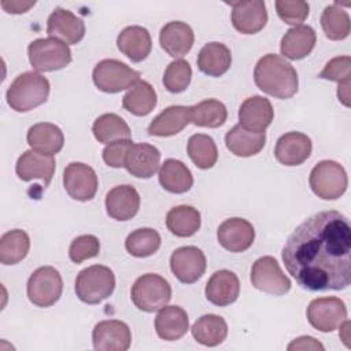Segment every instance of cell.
I'll return each mask as SVG.
<instances>
[{
    "instance_id": "6da1fadb",
    "label": "cell",
    "mask_w": 351,
    "mask_h": 351,
    "mask_svg": "<svg viewBox=\"0 0 351 351\" xmlns=\"http://www.w3.org/2000/svg\"><path fill=\"white\" fill-rule=\"evenodd\" d=\"M288 273L302 288L340 291L351 282V226L339 211H319L288 236L281 252Z\"/></svg>"
},
{
    "instance_id": "7a4b0ae2",
    "label": "cell",
    "mask_w": 351,
    "mask_h": 351,
    "mask_svg": "<svg viewBox=\"0 0 351 351\" xmlns=\"http://www.w3.org/2000/svg\"><path fill=\"white\" fill-rule=\"evenodd\" d=\"M254 81L262 92L277 99L292 97L299 86L295 67L276 53H267L258 60L254 69Z\"/></svg>"
},
{
    "instance_id": "3957f363",
    "label": "cell",
    "mask_w": 351,
    "mask_h": 351,
    "mask_svg": "<svg viewBox=\"0 0 351 351\" xmlns=\"http://www.w3.org/2000/svg\"><path fill=\"white\" fill-rule=\"evenodd\" d=\"M49 81L37 71L19 74L8 86L5 99L8 106L18 112H27L47 101Z\"/></svg>"
},
{
    "instance_id": "277c9868",
    "label": "cell",
    "mask_w": 351,
    "mask_h": 351,
    "mask_svg": "<svg viewBox=\"0 0 351 351\" xmlns=\"http://www.w3.org/2000/svg\"><path fill=\"white\" fill-rule=\"evenodd\" d=\"M115 288L114 271L103 265H93L81 270L75 278V293L88 304H97L107 299Z\"/></svg>"
},
{
    "instance_id": "5b68a950",
    "label": "cell",
    "mask_w": 351,
    "mask_h": 351,
    "mask_svg": "<svg viewBox=\"0 0 351 351\" xmlns=\"http://www.w3.org/2000/svg\"><path fill=\"white\" fill-rule=\"evenodd\" d=\"M130 298L138 310L154 313L170 302L171 287L162 276L147 273L134 281Z\"/></svg>"
},
{
    "instance_id": "8992f818",
    "label": "cell",
    "mask_w": 351,
    "mask_h": 351,
    "mask_svg": "<svg viewBox=\"0 0 351 351\" xmlns=\"http://www.w3.org/2000/svg\"><path fill=\"white\" fill-rule=\"evenodd\" d=\"M311 191L324 200H335L344 195L348 178L344 167L335 160L318 162L308 177Z\"/></svg>"
},
{
    "instance_id": "52a82bcc",
    "label": "cell",
    "mask_w": 351,
    "mask_h": 351,
    "mask_svg": "<svg viewBox=\"0 0 351 351\" xmlns=\"http://www.w3.org/2000/svg\"><path fill=\"white\" fill-rule=\"evenodd\" d=\"M27 55L36 71L60 70L71 62L69 45L53 37L33 40L27 47Z\"/></svg>"
},
{
    "instance_id": "ba28073f",
    "label": "cell",
    "mask_w": 351,
    "mask_h": 351,
    "mask_svg": "<svg viewBox=\"0 0 351 351\" xmlns=\"http://www.w3.org/2000/svg\"><path fill=\"white\" fill-rule=\"evenodd\" d=\"M92 78L97 89L106 93H118L140 81V73L121 60L103 59L95 66Z\"/></svg>"
},
{
    "instance_id": "9c48e42d",
    "label": "cell",
    "mask_w": 351,
    "mask_h": 351,
    "mask_svg": "<svg viewBox=\"0 0 351 351\" xmlns=\"http://www.w3.org/2000/svg\"><path fill=\"white\" fill-rule=\"evenodd\" d=\"M27 298L38 307L53 306L63 291L60 273L52 266H41L27 280Z\"/></svg>"
},
{
    "instance_id": "30bf717a",
    "label": "cell",
    "mask_w": 351,
    "mask_h": 351,
    "mask_svg": "<svg viewBox=\"0 0 351 351\" xmlns=\"http://www.w3.org/2000/svg\"><path fill=\"white\" fill-rule=\"evenodd\" d=\"M307 319L310 325L319 332H333L347 319V307L336 296L317 298L307 307Z\"/></svg>"
},
{
    "instance_id": "8fae6325",
    "label": "cell",
    "mask_w": 351,
    "mask_h": 351,
    "mask_svg": "<svg viewBox=\"0 0 351 351\" xmlns=\"http://www.w3.org/2000/svg\"><path fill=\"white\" fill-rule=\"evenodd\" d=\"M251 282L256 289L274 296L285 295L291 289V280L282 273L278 262L269 255L254 262Z\"/></svg>"
},
{
    "instance_id": "7c38bea8",
    "label": "cell",
    "mask_w": 351,
    "mask_h": 351,
    "mask_svg": "<svg viewBox=\"0 0 351 351\" xmlns=\"http://www.w3.org/2000/svg\"><path fill=\"white\" fill-rule=\"evenodd\" d=\"M97 176L95 170L82 162H71L63 171V186L70 197L88 202L97 192Z\"/></svg>"
},
{
    "instance_id": "4fadbf2b",
    "label": "cell",
    "mask_w": 351,
    "mask_h": 351,
    "mask_svg": "<svg viewBox=\"0 0 351 351\" xmlns=\"http://www.w3.org/2000/svg\"><path fill=\"white\" fill-rule=\"evenodd\" d=\"M206 256L195 245L177 248L170 256V269L176 278L184 284L196 282L206 271Z\"/></svg>"
},
{
    "instance_id": "5bb4252c",
    "label": "cell",
    "mask_w": 351,
    "mask_h": 351,
    "mask_svg": "<svg viewBox=\"0 0 351 351\" xmlns=\"http://www.w3.org/2000/svg\"><path fill=\"white\" fill-rule=\"evenodd\" d=\"M228 4L232 7V25L241 34H255L265 27L267 11L263 0L230 1Z\"/></svg>"
},
{
    "instance_id": "9a60e30c",
    "label": "cell",
    "mask_w": 351,
    "mask_h": 351,
    "mask_svg": "<svg viewBox=\"0 0 351 351\" xmlns=\"http://www.w3.org/2000/svg\"><path fill=\"white\" fill-rule=\"evenodd\" d=\"M93 347L100 351H126L132 343L129 326L119 319L100 321L92 332Z\"/></svg>"
},
{
    "instance_id": "2e32d148",
    "label": "cell",
    "mask_w": 351,
    "mask_h": 351,
    "mask_svg": "<svg viewBox=\"0 0 351 351\" xmlns=\"http://www.w3.org/2000/svg\"><path fill=\"white\" fill-rule=\"evenodd\" d=\"M218 243L230 252H243L248 250L255 239V229L244 218L233 217L225 219L217 230Z\"/></svg>"
},
{
    "instance_id": "e0dca14e",
    "label": "cell",
    "mask_w": 351,
    "mask_h": 351,
    "mask_svg": "<svg viewBox=\"0 0 351 351\" xmlns=\"http://www.w3.org/2000/svg\"><path fill=\"white\" fill-rule=\"evenodd\" d=\"M47 33L49 37L58 38L67 45L77 44L85 36V23L71 11L56 7L48 16Z\"/></svg>"
},
{
    "instance_id": "ac0fdd59",
    "label": "cell",
    "mask_w": 351,
    "mask_h": 351,
    "mask_svg": "<svg viewBox=\"0 0 351 351\" xmlns=\"http://www.w3.org/2000/svg\"><path fill=\"white\" fill-rule=\"evenodd\" d=\"M311 148L313 144L307 134L288 132L277 140L274 156L284 166H299L308 159Z\"/></svg>"
},
{
    "instance_id": "d6986e66",
    "label": "cell",
    "mask_w": 351,
    "mask_h": 351,
    "mask_svg": "<svg viewBox=\"0 0 351 351\" xmlns=\"http://www.w3.org/2000/svg\"><path fill=\"white\" fill-rule=\"evenodd\" d=\"M274 111L269 99L254 95L245 99L239 108L240 125L255 133H265L266 128L271 123Z\"/></svg>"
},
{
    "instance_id": "ffe728a7",
    "label": "cell",
    "mask_w": 351,
    "mask_h": 351,
    "mask_svg": "<svg viewBox=\"0 0 351 351\" xmlns=\"http://www.w3.org/2000/svg\"><path fill=\"white\" fill-rule=\"evenodd\" d=\"M55 158L36 152L33 149L25 151L16 160L15 173L22 181H32L38 178L44 185H49L55 173Z\"/></svg>"
},
{
    "instance_id": "44dd1931",
    "label": "cell",
    "mask_w": 351,
    "mask_h": 351,
    "mask_svg": "<svg viewBox=\"0 0 351 351\" xmlns=\"http://www.w3.org/2000/svg\"><path fill=\"white\" fill-rule=\"evenodd\" d=\"M206 298L210 303L225 307L234 303L240 293L239 277L226 269L217 270L207 281L204 289Z\"/></svg>"
},
{
    "instance_id": "7402d4cb",
    "label": "cell",
    "mask_w": 351,
    "mask_h": 351,
    "mask_svg": "<svg viewBox=\"0 0 351 351\" xmlns=\"http://www.w3.org/2000/svg\"><path fill=\"white\" fill-rule=\"evenodd\" d=\"M140 208V195L132 185H118L106 195L107 214L117 221L132 219Z\"/></svg>"
},
{
    "instance_id": "603a6c76",
    "label": "cell",
    "mask_w": 351,
    "mask_h": 351,
    "mask_svg": "<svg viewBox=\"0 0 351 351\" xmlns=\"http://www.w3.org/2000/svg\"><path fill=\"white\" fill-rule=\"evenodd\" d=\"M195 41L192 27L181 21L167 22L159 33L160 47L173 58L185 56Z\"/></svg>"
},
{
    "instance_id": "cb8c5ba5",
    "label": "cell",
    "mask_w": 351,
    "mask_h": 351,
    "mask_svg": "<svg viewBox=\"0 0 351 351\" xmlns=\"http://www.w3.org/2000/svg\"><path fill=\"white\" fill-rule=\"evenodd\" d=\"M159 165V149L147 143L133 144L125 160L126 170L137 178H151L158 171Z\"/></svg>"
},
{
    "instance_id": "d4e9b609",
    "label": "cell",
    "mask_w": 351,
    "mask_h": 351,
    "mask_svg": "<svg viewBox=\"0 0 351 351\" xmlns=\"http://www.w3.org/2000/svg\"><path fill=\"white\" fill-rule=\"evenodd\" d=\"M117 47L132 62H141L149 55L152 49L151 34L143 26H128L118 34Z\"/></svg>"
},
{
    "instance_id": "484cf974",
    "label": "cell",
    "mask_w": 351,
    "mask_h": 351,
    "mask_svg": "<svg viewBox=\"0 0 351 351\" xmlns=\"http://www.w3.org/2000/svg\"><path fill=\"white\" fill-rule=\"evenodd\" d=\"M188 314L180 306H163L156 314L155 330L162 340H178L188 332Z\"/></svg>"
},
{
    "instance_id": "4316f807",
    "label": "cell",
    "mask_w": 351,
    "mask_h": 351,
    "mask_svg": "<svg viewBox=\"0 0 351 351\" xmlns=\"http://www.w3.org/2000/svg\"><path fill=\"white\" fill-rule=\"evenodd\" d=\"M191 122V107L170 106L156 115L148 125V134L156 137H170L180 133Z\"/></svg>"
},
{
    "instance_id": "83f0119b",
    "label": "cell",
    "mask_w": 351,
    "mask_h": 351,
    "mask_svg": "<svg viewBox=\"0 0 351 351\" xmlns=\"http://www.w3.org/2000/svg\"><path fill=\"white\" fill-rule=\"evenodd\" d=\"M26 140L33 151L52 156L58 154L64 144V136L60 128L49 122H40L30 126Z\"/></svg>"
},
{
    "instance_id": "f1b7e54d",
    "label": "cell",
    "mask_w": 351,
    "mask_h": 351,
    "mask_svg": "<svg viewBox=\"0 0 351 351\" xmlns=\"http://www.w3.org/2000/svg\"><path fill=\"white\" fill-rule=\"evenodd\" d=\"M317 34L314 29L308 25H299L289 29L284 37L281 38L280 49L281 53L291 59V60H299L306 58L315 45Z\"/></svg>"
},
{
    "instance_id": "f546056e",
    "label": "cell",
    "mask_w": 351,
    "mask_h": 351,
    "mask_svg": "<svg viewBox=\"0 0 351 351\" xmlns=\"http://www.w3.org/2000/svg\"><path fill=\"white\" fill-rule=\"evenodd\" d=\"M266 143L265 133H255L244 129L240 123L234 125L225 136L226 148L236 156L248 158L259 154Z\"/></svg>"
},
{
    "instance_id": "4dcf8cb0",
    "label": "cell",
    "mask_w": 351,
    "mask_h": 351,
    "mask_svg": "<svg viewBox=\"0 0 351 351\" xmlns=\"http://www.w3.org/2000/svg\"><path fill=\"white\" fill-rule=\"evenodd\" d=\"M232 64L230 49L218 41L207 43L199 51L197 67L202 73L210 77H219L225 74Z\"/></svg>"
},
{
    "instance_id": "1f68e13d",
    "label": "cell",
    "mask_w": 351,
    "mask_h": 351,
    "mask_svg": "<svg viewBox=\"0 0 351 351\" xmlns=\"http://www.w3.org/2000/svg\"><path fill=\"white\" fill-rule=\"evenodd\" d=\"M159 184L170 193H185L193 185L191 170L181 160L166 159L159 169Z\"/></svg>"
},
{
    "instance_id": "d6a6232c",
    "label": "cell",
    "mask_w": 351,
    "mask_h": 351,
    "mask_svg": "<svg viewBox=\"0 0 351 351\" xmlns=\"http://www.w3.org/2000/svg\"><path fill=\"white\" fill-rule=\"evenodd\" d=\"M200 213L192 206H176L166 214V226L177 237H191L200 229Z\"/></svg>"
},
{
    "instance_id": "836d02e7",
    "label": "cell",
    "mask_w": 351,
    "mask_h": 351,
    "mask_svg": "<svg viewBox=\"0 0 351 351\" xmlns=\"http://www.w3.org/2000/svg\"><path fill=\"white\" fill-rule=\"evenodd\" d=\"M193 339L207 347L219 346L228 336L226 321L217 314L202 315L191 328Z\"/></svg>"
},
{
    "instance_id": "e575fe53",
    "label": "cell",
    "mask_w": 351,
    "mask_h": 351,
    "mask_svg": "<svg viewBox=\"0 0 351 351\" xmlns=\"http://www.w3.org/2000/svg\"><path fill=\"white\" fill-rule=\"evenodd\" d=\"M158 97L154 86L147 81H137L122 97V106L133 115H148L156 106Z\"/></svg>"
},
{
    "instance_id": "d590c367",
    "label": "cell",
    "mask_w": 351,
    "mask_h": 351,
    "mask_svg": "<svg viewBox=\"0 0 351 351\" xmlns=\"http://www.w3.org/2000/svg\"><path fill=\"white\" fill-rule=\"evenodd\" d=\"M95 138L99 143L110 144L118 140H130V129L128 123L117 114L107 112L96 118L92 126Z\"/></svg>"
},
{
    "instance_id": "8d00e7d4",
    "label": "cell",
    "mask_w": 351,
    "mask_h": 351,
    "mask_svg": "<svg viewBox=\"0 0 351 351\" xmlns=\"http://www.w3.org/2000/svg\"><path fill=\"white\" fill-rule=\"evenodd\" d=\"M29 248L30 239L25 230H8L0 239V262L3 265H15L26 258Z\"/></svg>"
},
{
    "instance_id": "74e56055",
    "label": "cell",
    "mask_w": 351,
    "mask_h": 351,
    "mask_svg": "<svg viewBox=\"0 0 351 351\" xmlns=\"http://www.w3.org/2000/svg\"><path fill=\"white\" fill-rule=\"evenodd\" d=\"M228 118L225 104L217 99H206L191 107V122L202 128H219Z\"/></svg>"
},
{
    "instance_id": "f35d334b",
    "label": "cell",
    "mask_w": 351,
    "mask_h": 351,
    "mask_svg": "<svg viewBox=\"0 0 351 351\" xmlns=\"http://www.w3.org/2000/svg\"><path fill=\"white\" fill-rule=\"evenodd\" d=\"M188 155L196 167L202 170L211 169L218 159V149L215 141L208 134H192L188 140Z\"/></svg>"
},
{
    "instance_id": "ab89813d",
    "label": "cell",
    "mask_w": 351,
    "mask_h": 351,
    "mask_svg": "<svg viewBox=\"0 0 351 351\" xmlns=\"http://www.w3.org/2000/svg\"><path fill=\"white\" fill-rule=\"evenodd\" d=\"M321 26L329 40H344L350 34L351 22L347 11L337 3L326 5L321 14Z\"/></svg>"
},
{
    "instance_id": "60d3db41",
    "label": "cell",
    "mask_w": 351,
    "mask_h": 351,
    "mask_svg": "<svg viewBox=\"0 0 351 351\" xmlns=\"http://www.w3.org/2000/svg\"><path fill=\"white\" fill-rule=\"evenodd\" d=\"M160 247V234L152 228H140L129 233L125 240L126 251L136 258L154 255Z\"/></svg>"
},
{
    "instance_id": "b9f144b4",
    "label": "cell",
    "mask_w": 351,
    "mask_h": 351,
    "mask_svg": "<svg viewBox=\"0 0 351 351\" xmlns=\"http://www.w3.org/2000/svg\"><path fill=\"white\" fill-rule=\"evenodd\" d=\"M191 78H192L191 64L184 59H177L169 63V66L166 67L163 74V85L169 92L180 93L189 86Z\"/></svg>"
},
{
    "instance_id": "7bdbcfd3",
    "label": "cell",
    "mask_w": 351,
    "mask_h": 351,
    "mask_svg": "<svg viewBox=\"0 0 351 351\" xmlns=\"http://www.w3.org/2000/svg\"><path fill=\"white\" fill-rule=\"evenodd\" d=\"M276 11L285 23L299 26L308 16L310 7L308 3L303 0H277Z\"/></svg>"
},
{
    "instance_id": "ee69618b",
    "label": "cell",
    "mask_w": 351,
    "mask_h": 351,
    "mask_svg": "<svg viewBox=\"0 0 351 351\" xmlns=\"http://www.w3.org/2000/svg\"><path fill=\"white\" fill-rule=\"evenodd\" d=\"M100 241L93 234H82L75 237L69 248V256L74 263H81L86 259L99 255Z\"/></svg>"
},
{
    "instance_id": "f6af8a7d",
    "label": "cell",
    "mask_w": 351,
    "mask_h": 351,
    "mask_svg": "<svg viewBox=\"0 0 351 351\" xmlns=\"http://www.w3.org/2000/svg\"><path fill=\"white\" fill-rule=\"evenodd\" d=\"M351 77V58L350 56H336L330 59L324 70L318 74V78L336 81L339 84L350 81Z\"/></svg>"
},
{
    "instance_id": "bcb514c9",
    "label": "cell",
    "mask_w": 351,
    "mask_h": 351,
    "mask_svg": "<svg viewBox=\"0 0 351 351\" xmlns=\"http://www.w3.org/2000/svg\"><path fill=\"white\" fill-rule=\"evenodd\" d=\"M132 145H133L132 140H118L107 144L106 148L103 149V160L106 162L107 166L114 169L125 167V160Z\"/></svg>"
},
{
    "instance_id": "7dc6e473",
    "label": "cell",
    "mask_w": 351,
    "mask_h": 351,
    "mask_svg": "<svg viewBox=\"0 0 351 351\" xmlns=\"http://www.w3.org/2000/svg\"><path fill=\"white\" fill-rule=\"evenodd\" d=\"M288 350H324V346L311 336H300L288 346Z\"/></svg>"
},
{
    "instance_id": "c3c4849f",
    "label": "cell",
    "mask_w": 351,
    "mask_h": 351,
    "mask_svg": "<svg viewBox=\"0 0 351 351\" xmlns=\"http://www.w3.org/2000/svg\"><path fill=\"white\" fill-rule=\"evenodd\" d=\"M34 4H36L34 1H7V0L1 1V7L10 14H23L29 8H32Z\"/></svg>"
},
{
    "instance_id": "681fc988",
    "label": "cell",
    "mask_w": 351,
    "mask_h": 351,
    "mask_svg": "<svg viewBox=\"0 0 351 351\" xmlns=\"http://www.w3.org/2000/svg\"><path fill=\"white\" fill-rule=\"evenodd\" d=\"M337 97L346 107H350V81L339 84Z\"/></svg>"
}]
</instances>
